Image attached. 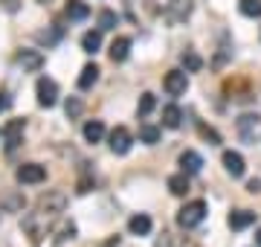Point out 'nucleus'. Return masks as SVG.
Here are the masks:
<instances>
[{
    "label": "nucleus",
    "mask_w": 261,
    "mask_h": 247,
    "mask_svg": "<svg viewBox=\"0 0 261 247\" xmlns=\"http://www.w3.org/2000/svg\"><path fill=\"white\" fill-rule=\"evenodd\" d=\"M192 9H195V0H168L163 6V18L171 27H180V23H186L192 18Z\"/></svg>",
    "instance_id": "f257e3e1"
},
{
    "label": "nucleus",
    "mask_w": 261,
    "mask_h": 247,
    "mask_svg": "<svg viewBox=\"0 0 261 247\" xmlns=\"http://www.w3.org/2000/svg\"><path fill=\"white\" fill-rule=\"evenodd\" d=\"M206 212H209L206 201H189L186 207L177 212V224H180L183 230H192V227H197V224H203Z\"/></svg>",
    "instance_id": "f03ea898"
},
{
    "label": "nucleus",
    "mask_w": 261,
    "mask_h": 247,
    "mask_svg": "<svg viewBox=\"0 0 261 247\" xmlns=\"http://www.w3.org/2000/svg\"><path fill=\"white\" fill-rule=\"evenodd\" d=\"M67 209V195L64 192H58V189H53V192H47V195H41L38 198V215H61Z\"/></svg>",
    "instance_id": "7ed1b4c3"
},
{
    "label": "nucleus",
    "mask_w": 261,
    "mask_h": 247,
    "mask_svg": "<svg viewBox=\"0 0 261 247\" xmlns=\"http://www.w3.org/2000/svg\"><path fill=\"white\" fill-rule=\"evenodd\" d=\"M163 87H166L168 96H183L189 90V76L186 70H168L163 76Z\"/></svg>",
    "instance_id": "20e7f679"
},
{
    "label": "nucleus",
    "mask_w": 261,
    "mask_h": 247,
    "mask_svg": "<svg viewBox=\"0 0 261 247\" xmlns=\"http://www.w3.org/2000/svg\"><path fill=\"white\" fill-rule=\"evenodd\" d=\"M35 93H38V105H41V108H53V105L58 102V85L53 82V79H47V76L38 79Z\"/></svg>",
    "instance_id": "39448f33"
},
{
    "label": "nucleus",
    "mask_w": 261,
    "mask_h": 247,
    "mask_svg": "<svg viewBox=\"0 0 261 247\" xmlns=\"http://www.w3.org/2000/svg\"><path fill=\"white\" fill-rule=\"evenodd\" d=\"M108 143H111V152L113 154H128L130 152V145H134V137H130V131L125 128V125H116L111 131V137H108Z\"/></svg>",
    "instance_id": "423d86ee"
},
{
    "label": "nucleus",
    "mask_w": 261,
    "mask_h": 247,
    "mask_svg": "<svg viewBox=\"0 0 261 247\" xmlns=\"http://www.w3.org/2000/svg\"><path fill=\"white\" fill-rule=\"evenodd\" d=\"M15 178H18L20 183H44L47 181V169H44L41 163H23V166H18Z\"/></svg>",
    "instance_id": "0eeeda50"
},
{
    "label": "nucleus",
    "mask_w": 261,
    "mask_h": 247,
    "mask_svg": "<svg viewBox=\"0 0 261 247\" xmlns=\"http://www.w3.org/2000/svg\"><path fill=\"white\" fill-rule=\"evenodd\" d=\"M23 128H27L23 119H12V122L3 128V140H6V149H9V152L23 143Z\"/></svg>",
    "instance_id": "6e6552de"
},
{
    "label": "nucleus",
    "mask_w": 261,
    "mask_h": 247,
    "mask_svg": "<svg viewBox=\"0 0 261 247\" xmlns=\"http://www.w3.org/2000/svg\"><path fill=\"white\" fill-rule=\"evenodd\" d=\"M18 64L23 67V73H38V70L44 67V56H41L38 50H20Z\"/></svg>",
    "instance_id": "1a4fd4ad"
},
{
    "label": "nucleus",
    "mask_w": 261,
    "mask_h": 247,
    "mask_svg": "<svg viewBox=\"0 0 261 247\" xmlns=\"http://www.w3.org/2000/svg\"><path fill=\"white\" fill-rule=\"evenodd\" d=\"M221 163H224V169L229 171L232 178H244V171H247V166H244V157H241L238 152H224Z\"/></svg>",
    "instance_id": "9d476101"
},
{
    "label": "nucleus",
    "mask_w": 261,
    "mask_h": 247,
    "mask_svg": "<svg viewBox=\"0 0 261 247\" xmlns=\"http://www.w3.org/2000/svg\"><path fill=\"white\" fill-rule=\"evenodd\" d=\"M226 224H229V230H247L250 224H255V212H250V209H235V212H229Z\"/></svg>",
    "instance_id": "9b49d317"
},
{
    "label": "nucleus",
    "mask_w": 261,
    "mask_h": 247,
    "mask_svg": "<svg viewBox=\"0 0 261 247\" xmlns=\"http://www.w3.org/2000/svg\"><path fill=\"white\" fill-rule=\"evenodd\" d=\"M180 169L186 171V175H197V171L203 169V157L197 152H192V149H186V152L180 154Z\"/></svg>",
    "instance_id": "f8f14e48"
},
{
    "label": "nucleus",
    "mask_w": 261,
    "mask_h": 247,
    "mask_svg": "<svg viewBox=\"0 0 261 247\" xmlns=\"http://www.w3.org/2000/svg\"><path fill=\"white\" fill-rule=\"evenodd\" d=\"M99 73H102V70H99L96 64H84V67H82V73H79V79H75L79 90H90V87L99 82Z\"/></svg>",
    "instance_id": "ddd939ff"
},
{
    "label": "nucleus",
    "mask_w": 261,
    "mask_h": 247,
    "mask_svg": "<svg viewBox=\"0 0 261 247\" xmlns=\"http://www.w3.org/2000/svg\"><path fill=\"white\" fill-rule=\"evenodd\" d=\"M128 53H130V38L128 35H119V38L111 44V61L113 64H122V61L128 58Z\"/></svg>",
    "instance_id": "4468645a"
},
{
    "label": "nucleus",
    "mask_w": 261,
    "mask_h": 247,
    "mask_svg": "<svg viewBox=\"0 0 261 247\" xmlns=\"http://www.w3.org/2000/svg\"><path fill=\"white\" fill-rule=\"evenodd\" d=\"M255 128H258V116L255 114H244L241 119H238V134H241L247 143L255 140Z\"/></svg>",
    "instance_id": "2eb2a0df"
},
{
    "label": "nucleus",
    "mask_w": 261,
    "mask_h": 247,
    "mask_svg": "<svg viewBox=\"0 0 261 247\" xmlns=\"http://www.w3.org/2000/svg\"><path fill=\"white\" fill-rule=\"evenodd\" d=\"M0 207L6 209V212H20V209L27 207V198L18 195V192H0Z\"/></svg>",
    "instance_id": "dca6fc26"
},
{
    "label": "nucleus",
    "mask_w": 261,
    "mask_h": 247,
    "mask_svg": "<svg viewBox=\"0 0 261 247\" xmlns=\"http://www.w3.org/2000/svg\"><path fill=\"white\" fill-rule=\"evenodd\" d=\"M61 38H64V29L61 27H47V29H38L35 32V41L38 44H47V47H56Z\"/></svg>",
    "instance_id": "f3484780"
},
{
    "label": "nucleus",
    "mask_w": 261,
    "mask_h": 247,
    "mask_svg": "<svg viewBox=\"0 0 261 247\" xmlns=\"http://www.w3.org/2000/svg\"><path fill=\"white\" fill-rule=\"evenodd\" d=\"M166 186H168V192H171L174 198H183V195L189 192V175H186V171H180V175H171V178L166 181Z\"/></svg>",
    "instance_id": "a211bd4d"
},
{
    "label": "nucleus",
    "mask_w": 261,
    "mask_h": 247,
    "mask_svg": "<svg viewBox=\"0 0 261 247\" xmlns=\"http://www.w3.org/2000/svg\"><path fill=\"white\" fill-rule=\"evenodd\" d=\"M64 12H67V18L70 20H87L90 18V6H87L84 0H67Z\"/></svg>",
    "instance_id": "6ab92c4d"
},
{
    "label": "nucleus",
    "mask_w": 261,
    "mask_h": 247,
    "mask_svg": "<svg viewBox=\"0 0 261 247\" xmlns=\"http://www.w3.org/2000/svg\"><path fill=\"white\" fill-rule=\"evenodd\" d=\"M128 230L134 236H148L151 230H154V221H151L145 212H140V215H134V218L128 221Z\"/></svg>",
    "instance_id": "aec40b11"
},
{
    "label": "nucleus",
    "mask_w": 261,
    "mask_h": 247,
    "mask_svg": "<svg viewBox=\"0 0 261 247\" xmlns=\"http://www.w3.org/2000/svg\"><path fill=\"white\" fill-rule=\"evenodd\" d=\"M82 50L84 53H90V56H96L99 50H102V29H90V32H84L82 35Z\"/></svg>",
    "instance_id": "412c9836"
},
{
    "label": "nucleus",
    "mask_w": 261,
    "mask_h": 247,
    "mask_svg": "<svg viewBox=\"0 0 261 247\" xmlns=\"http://www.w3.org/2000/svg\"><path fill=\"white\" fill-rule=\"evenodd\" d=\"M82 134H84L87 143H99V140L105 137V122L102 119H90V122H84Z\"/></svg>",
    "instance_id": "4be33fe9"
},
{
    "label": "nucleus",
    "mask_w": 261,
    "mask_h": 247,
    "mask_svg": "<svg viewBox=\"0 0 261 247\" xmlns=\"http://www.w3.org/2000/svg\"><path fill=\"white\" fill-rule=\"evenodd\" d=\"M180 122H183V111L177 105H166L163 108V125L166 128H180Z\"/></svg>",
    "instance_id": "5701e85b"
},
{
    "label": "nucleus",
    "mask_w": 261,
    "mask_h": 247,
    "mask_svg": "<svg viewBox=\"0 0 261 247\" xmlns=\"http://www.w3.org/2000/svg\"><path fill=\"white\" fill-rule=\"evenodd\" d=\"M180 64H183V70H186V73H197V70L203 67V58L197 56V53H192V50H186V53L180 56Z\"/></svg>",
    "instance_id": "b1692460"
},
{
    "label": "nucleus",
    "mask_w": 261,
    "mask_h": 247,
    "mask_svg": "<svg viewBox=\"0 0 261 247\" xmlns=\"http://www.w3.org/2000/svg\"><path fill=\"white\" fill-rule=\"evenodd\" d=\"M140 140L145 145H157L160 143V128H157V125H148V122L140 125Z\"/></svg>",
    "instance_id": "393cba45"
},
{
    "label": "nucleus",
    "mask_w": 261,
    "mask_h": 247,
    "mask_svg": "<svg viewBox=\"0 0 261 247\" xmlns=\"http://www.w3.org/2000/svg\"><path fill=\"white\" fill-rule=\"evenodd\" d=\"M244 18H261V0H238Z\"/></svg>",
    "instance_id": "a878e982"
},
{
    "label": "nucleus",
    "mask_w": 261,
    "mask_h": 247,
    "mask_svg": "<svg viewBox=\"0 0 261 247\" xmlns=\"http://www.w3.org/2000/svg\"><path fill=\"white\" fill-rule=\"evenodd\" d=\"M82 111H84V102L79 99V96H70V99L64 102V114L70 116V119H79V116H82Z\"/></svg>",
    "instance_id": "bb28decb"
},
{
    "label": "nucleus",
    "mask_w": 261,
    "mask_h": 247,
    "mask_svg": "<svg viewBox=\"0 0 261 247\" xmlns=\"http://www.w3.org/2000/svg\"><path fill=\"white\" fill-rule=\"evenodd\" d=\"M154 108H157V99H154V93H142V96H140V105H137V114H140V116H148Z\"/></svg>",
    "instance_id": "cd10ccee"
},
{
    "label": "nucleus",
    "mask_w": 261,
    "mask_h": 247,
    "mask_svg": "<svg viewBox=\"0 0 261 247\" xmlns=\"http://www.w3.org/2000/svg\"><path fill=\"white\" fill-rule=\"evenodd\" d=\"M197 131H200V137H203V140H206L209 145H221V134L215 131V128H209L206 122L197 125Z\"/></svg>",
    "instance_id": "c85d7f7f"
},
{
    "label": "nucleus",
    "mask_w": 261,
    "mask_h": 247,
    "mask_svg": "<svg viewBox=\"0 0 261 247\" xmlns=\"http://www.w3.org/2000/svg\"><path fill=\"white\" fill-rule=\"evenodd\" d=\"M116 20H119V18H116V12H111V9L99 12V29H102V32H105V29H113V27H116Z\"/></svg>",
    "instance_id": "c756f323"
},
{
    "label": "nucleus",
    "mask_w": 261,
    "mask_h": 247,
    "mask_svg": "<svg viewBox=\"0 0 261 247\" xmlns=\"http://www.w3.org/2000/svg\"><path fill=\"white\" fill-rule=\"evenodd\" d=\"M67 238H70V241L75 238V224H64V227H61V236L56 238V247H61Z\"/></svg>",
    "instance_id": "7c9ffc66"
},
{
    "label": "nucleus",
    "mask_w": 261,
    "mask_h": 247,
    "mask_svg": "<svg viewBox=\"0 0 261 247\" xmlns=\"http://www.w3.org/2000/svg\"><path fill=\"white\" fill-rule=\"evenodd\" d=\"M90 189H93V178H90V175L79 178V183H75V192H79V195H87Z\"/></svg>",
    "instance_id": "2f4dec72"
},
{
    "label": "nucleus",
    "mask_w": 261,
    "mask_h": 247,
    "mask_svg": "<svg viewBox=\"0 0 261 247\" xmlns=\"http://www.w3.org/2000/svg\"><path fill=\"white\" fill-rule=\"evenodd\" d=\"M9 108H12V96L6 90H0V114H6Z\"/></svg>",
    "instance_id": "473e14b6"
},
{
    "label": "nucleus",
    "mask_w": 261,
    "mask_h": 247,
    "mask_svg": "<svg viewBox=\"0 0 261 247\" xmlns=\"http://www.w3.org/2000/svg\"><path fill=\"white\" fill-rule=\"evenodd\" d=\"M247 192H252V195H258V192H261V181H258V178L247 181Z\"/></svg>",
    "instance_id": "72a5a7b5"
},
{
    "label": "nucleus",
    "mask_w": 261,
    "mask_h": 247,
    "mask_svg": "<svg viewBox=\"0 0 261 247\" xmlns=\"http://www.w3.org/2000/svg\"><path fill=\"white\" fill-rule=\"evenodd\" d=\"M0 3H3L9 12H18V3H20V0H0Z\"/></svg>",
    "instance_id": "f704fd0d"
},
{
    "label": "nucleus",
    "mask_w": 261,
    "mask_h": 247,
    "mask_svg": "<svg viewBox=\"0 0 261 247\" xmlns=\"http://www.w3.org/2000/svg\"><path fill=\"white\" fill-rule=\"evenodd\" d=\"M102 247H119V236H111V238H108V241H105Z\"/></svg>",
    "instance_id": "c9c22d12"
},
{
    "label": "nucleus",
    "mask_w": 261,
    "mask_h": 247,
    "mask_svg": "<svg viewBox=\"0 0 261 247\" xmlns=\"http://www.w3.org/2000/svg\"><path fill=\"white\" fill-rule=\"evenodd\" d=\"M255 244L261 247V230H258V233H255Z\"/></svg>",
    "instance_id": "e433bc0d"
},
{
    "label": "nucleus",
    "mask_w": 261,
    "mask_h": 247,
    "mask_svg": "<svg viewBox=\"0 0 261 247\" xmlns=\"http://www.w3.org/2000/svg\"><path fill=\"white\" fill-rule=\"evenodd\" d=\"M35 3H53V0H35Z\"/></svg>",
    "instance_id": "4c0bfd02"
}]
</instances>
